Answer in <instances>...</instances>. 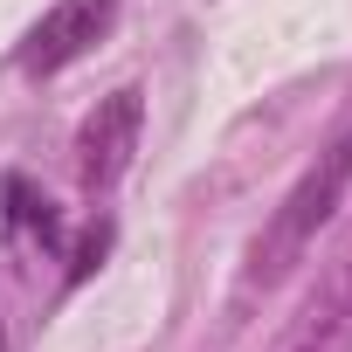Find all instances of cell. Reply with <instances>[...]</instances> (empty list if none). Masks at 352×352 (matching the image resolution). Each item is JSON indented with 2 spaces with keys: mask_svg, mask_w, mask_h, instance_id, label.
Wrapping results in <instances>:
<instances>
[{
  "mask_svg": "<svg viewBox=\"0 0 352 352\" xmlns=\"http://www.w3.org/2000/svg\"><path fill=\"white\" fill-rule=\"evenodd\" d=\"M345 194H352V131H345L338 145H324V152L304 166V180L283 194L276 221H270V228L256 235V249H249V283H276V276H290V270L311 256V242L338 221Z\"/></svg>",
  "mask_w": 352,
  "mask_h": 352,
  "instance_id": "obj_1",
  "label": "cell"
},
{
  "mask_svg": "<svg viewBox=\"0 0 352 352\" xmlns=\"http://www.w3.org/2000/svg\"><path fill=\"white\" fill-rule=\"evenodd\" d=\"M111 14H118V0H56V8L21 35V69H28V76L69 69L76 56H90V49L104 42Z\"/></svg>",
  "mask_w": 352,
  "mask_h": 352,
  "instance_id": "obj_2",
  "label": "cell"
},
{
  "mask_svg": "<svg viewBox=\"0 0 352 352\" xmlns=\"http://www.w3.org/2000/svg\"><path fill=\"white\" fill-rule=\"evenodd\" d=\"M138 124H145L138 90H111V97L83 118V131H76V173H83L90 194H104L118 173L131 166V152H138Z\"/></svg>",
  "mask_w": 352,
  "mask_h": 352,
  "instance_id": "obj_3",
  "label": "cell"
},
{
  "mask_svg": "<svg viewBox=\"0 0 352 352\" xmlns=\"http://www.w3.org/2000/svg\"><path fill=\"white\" fill-rule=\"evenodd\" d=\"M276 352H352V249L331 256V270L318 276V290L283 324Z\"/></svg>",
  "mask_w": 352,
  "mask_h": 352,
  "instance_id": "obj_4",
  "label": "cell"
}]
</instances>
